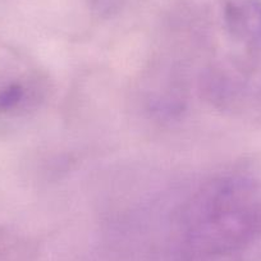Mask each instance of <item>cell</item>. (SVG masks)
<instances>
[{
  "instance_id": "cell-1",
  "label": "cell",
  "mask_w": 261,
  "mask_h": 261,
  "mask_svg": "<svg viewBox=\"0 0 261 261\" xmlns=\"http://www.w3.org/2000/svg\"><path fill=\"white\" fill-rule=\"evenodd\" d=\"M167 213V261H227L245 250L261 229L257 187L238 172L200 180Z\"/></svg>"
},
{
  "instance_id": "cell-2",
  "label": "cell",
  "mask_w": 261,
  "mask_h": 261,
  "mask_svg": "<svg viewBox=\"0 0 261 261\" xmlns=\"http://www.w3.org/2000/svg\"><path fill=\"white\" fill-rule=\"evenodd\" d=\"M201 22L228 51L261 57V0H218L213 11L201 6Z\"/></svg>"
},
{
  "instance_id": "cell-3",
  "label": "cell",
  "mask_w": 261,
  "mask_h": 261,
  "mask_svg": "<svg viewBox=\"0 0 261 261\" xmlns=\"http://www.w3.org/2000/svg\"><path fill=\"white\" fill-rule=\"evenodd\" d=\"M50 81L46 72L27 58L14 55L0 72V118L23 119L47 101Z\"/></svg>"
},
{
  "instance_id": "cell-4",
  "label": "cell",
  "mask_w": 261,
  "mask_h": 261,
  "mask_svg": "<svg viewBox=\"0 0 261 261\" xmlns=\"http://www.w3.org/2000/svg\"><path fill=\"white\" fill-rule=\"evenodd\" d=\"M90 3L100 14H109L119 7L120 0H90Z\"/></svg>"
},
{
  "instance_id": "cell-5",
  "label": "cell",
  "mask_w": 261,
  "mask_h": 261,
  "mask_svg": "<svg viewBox=\"0 0 261 261\" xmlns=\"http://www.w3.org/2000/svg\"><path fill=\"white\" fill-rule=\"evenodd\" d=\"M154 65H155V64H154ZM155 67H156V65H155ZM156 68H158V67H156ZM158 69H159V68H158ZM159 71H160V69H159ZM165 76H167V74H165ZM167 77H168V76H167ZM168 79H169V77H168ZM169 80H170V79H169ZM170 81H172V80H170ZM172 82H173V81H172ZM173 84H174V82H173ZM174 85H175V84H174ZM175 86H177V85H175ZM177 87H178V86H177ZM178 89H179V87H178ZM179 90H180V89H179ZM180 91H182V90H180ZM182 92H183V91H182Z\"/></svg>"
}]
</instances>
